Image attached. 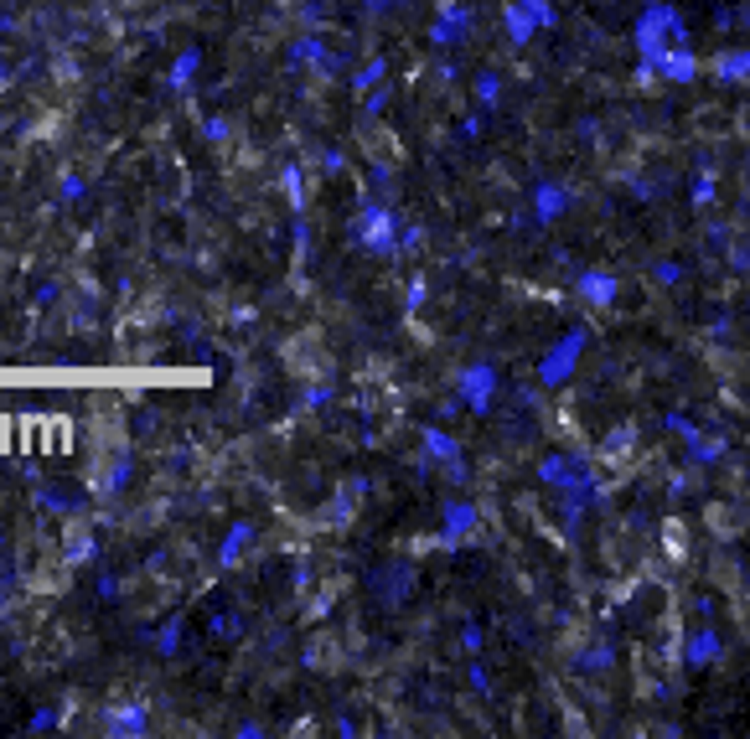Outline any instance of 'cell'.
I'll use <instances>...</instances> for the list:
<instances>
[{
  "instance_id": "1",
  "label": "cell",
  "mask_w": 750,
  "mask_h": 739,
  "mask_svg": "<svg viewBox=\"0 0 750 739\" xmlns=\"http://www.w3.org/2000/svg\"><path fill=\"white\" fill-rule=\"evenodd\" d=\"M57 553H63L68 564L99 559V538H94V528H88L83 512H68V517H63V543H57Z\"/></svg>"
},
{
  "instance_id": "4",
  "label": "cell",
  "mask_w": 750,
  "mask_h": 739,
  "mask_svg": "<svg viewBox=\"0 0 750 739\" xmlns=\"http://www.w3.org/2000/svg\"><path fill=\"white\" fill-rule=\"evenodd\" d=\"M192 73H197V52H182V63H176V73H171V88H182Z\"/></svg>"
},
{
  "instance_id": "3",
  "label": "cell",
  "mask_w": 750,
  "mask_h": 739,
  "mask_svg": "<svg viewBox=\"0 0 750 739\" xmlns=\"http://www.w3.org/2000/svg\"><path fill=\"white\" fill-rule=\"evenodd\" d=\"M104 729L109 734H145V703H114V708H104Z\"/></svg>"
},
{
  "instance_id": "5",
  "label": "cell",
  "mask_w": 750,
  "mask_h": 739,
  "mask_svg": "<svg viewBox=\"0 0 750 739\" xmlns=\"http://www.w3.org/2000/svg\"><path fill=\"white\" fill-rule=\"evenodd\" d=\"M249 543V528H238L233 538H228V548H223V564H238V548Z\"/></svg>"
},
{
  "instance_id": "2",
  "label": "cell",
  "mask_w": 750,
  "mask_h": 739,
  "mask_svg": "<svg viewBox=\"0 0 750 739\" xmlns=\"http://www.w3.org/2000/svg\"><path fill=\"white\" fill-rule=\"evenodd\" d=\"M73 569H78V564H68L63 553H57V559H47V564H37V574H32V595H63L68 579H73Z\"/></svg>"
},
{
  "instance_id": "6",
  "label": "cell",
  "mask_w": 750,
  "mask_h": 739,
  "mask_svg": "<svg viewBox=\"0 0 750 739\" xmlns=\"http://www.w3.org/2000/svg\"><path fill=\"white\" fill-rule=\"evenodd\" d=\"M11 610V590H0V615H6Z\"/></svg>"
}]
</instances>
